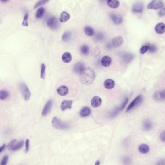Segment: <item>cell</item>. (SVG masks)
Segmentation results:
<instances>
[{"label":"cell","instance_id":"6da1fadb","mask_svg":"<svg viewBox=\"0 0 165 165\" xmlns=\"http://www.w3.org/2000/svg\"><path fill=\"white\" fill-rule=\"evenodd\" d=\"M80 80L83 84L89 85L92 83L95 78V73L94 70L91 68H85L80 74Z\"/></svg>","mask_w":165,"mask_h":165},{"label":"cell","instance_id":"7a4b0ae2","mask_svg":"<svg viewBox=\"0 0 165 165\" xmlns=\"http://www.w3.org/2000/svg\"><path fill=\"white\" fill-rule=\"evenodd\" d=\"M52 125L54 128L58 130H66L70 127L68 123L62 121L57 117H54L52 119Z\"/></svg>","mask_w":165,"mask_h":165},{"label":"cell","instance_id":"3957f363","mask_svg":"<svg viewBox=\"0 0 165 165\" xmlns=\"http://www.w3.org/2000/svg\"><path fill=\"white\" fill-rule=\"evenodd\" d=\"M20 88L25 100H29L31 96V92L29 90V88H28L26 84L23 83L20 84Z\"/></svg>","mask_w":165,"mask_h":165},{"label":"cell","instance_id":"277c9868","mask_svg":"<svg viewBox=\"0 0 165 165\" xmlns=\"http://www.w3.org/2000/svg\"><path fill=\"white\" fill-rule=\"evenodd\" d=\"M143 100V98L142 96L139 95L136 97L134 100L130 103L129 105L128 106V107L126 109V112L131 111L132 109L137 107V106L141 104V103H142Z\"/></svg>","mask_w":165,"mask_h":165},{"label":"cell","instance_id":"5b68a950","mask_svg":"<svg viewBox=\"0 0 165 165\" xmlns=\"http://www.w3.org/2000/svg\"><path fill=\"white\" fill-rule=\"evenodd\" d=\"M164 6L163 2L162 0H153L148 6L147 8L149 9L158 10L162 8Z\"/></svg>","mask_w":165,"mask_h":165},{"label":"cell","instance_id":"8992f818","mask_svg":"<svg viewBox=\"0 0 165 165\" xmlns=\"http://www.w3.org/2000/svg\"><path fill=\"white\" fill-rule=\"evenodd\" d=\"M47 26L52 30H56L59 28L57 18L55 17H52L49 18L47 21Z\"/></svg>","mask_w":165,"mask_h":165},{"label":"cell","instance_id":"52a82bcc","mask_svg":"<svg viewBox=\"0 0 165 165\" xmlns=\"http://www.w3.org/2000/svg\"><path fill=\"white\" fill-rule=\"evenodd\" d=\"M52 105H53V101L52 100H50L46 103L43 110L42 111V115L43 117H46L49 114L52 108Z\"/></svg>","mask_w":165,"mask_h":165},{"label":"cell","instance_id":"ba28073f","mask_svg":"<svg viewBox=\"0 0 165 165\" xmlns=\"http://www.w3.org/2000/svg\"><path fill=\"white\" fill-rule=\"evenodd\" d=\"M144 9L143 3L141 2H137L133 5L132 11L135 13H141L143 12Z\"/></svg>","mask_w":165,"mask_h":165},{"label":"cell","instance_id":"9c48e42d","mask_svg":"<svg viewBox=\"0 0 165 165\" xmlns=\"http://www.w3.org/2000/svg\"><path fill=\"white\" fill-rule=\"evenodd\" d=\"M124 42V39L121 36L116 37L112 40V44L113 47H119L122 45Z\"/></svg>","mask_w":165,"mask_h":165},{"label":"cell","instance_id":"30bf717a","mask_svg":"<svg viewBox=\"0 0 165 165\" xmlns=\"http://www.w3.org/2000/svg\"><path fill=\"white\" fill-rule=\"evenodd\" d=\"M68 92H69L68 88L64 85L61 86L59 87H58L57 89V92L58 95L61 96L66 95L68 93Z\"/></svg>","mask_w":165,"mask_h":165},{"label":"cell","instance_id":"8fae6325","mask_svg":"<svg viewBox=\"0 0 165 165\" xmlns=\"http://www.w3.org/2000/svg\"><path fill=\"white\" fill-rule=\"evenodd\" d=\"M110 18L115 24H120L122 23V21H123L122 17H121V15H118L117 14H110Z\"/></svg>","mask_w":165,"mask_h":165},{"label":"cell","instance_id":"7c38bea8","mask_svg":"<svg viewBox=\"0 0 165 165\" xmlns=\"http://www.w3.org/2000/svg\"><path fill=\"white\" fill-rule=\"evenodd\" d=\"M85 66L84 64L81 62H78L76 64H75L74 66L73 70L74 71L75 73H78V74H80L85 69Z\"/></svg>","mask_w":165,"mask_h":165},{"label":"cell","instance_id":"4fadbf2b","mask_svg":"<svg viewBox=\"0 0 165 165\" xmlns=\"http://www.w3.org/2000/svg\"><path fill=\"white\" fill-rule=\"evenodd\" d=\"M91 104V105L93 107H98L102 104V100L98 96H95L92 98Z\"/></svg>","mask_w":165,"mask_h":165},{"label":"cell","instance_id":"5bb4252c","mask_svg":"<svg viewBox=\"0 0 165 165\" xmlns=\"http://www.w3.org/2000/svg\"><path fill=\"white\" fill-rule=\"evenodd\" d=\"M155 32L158 34H162L165 32V25L164 23L160 22L156 25L154 28Z\"/></svg>","mask_w":165,"mask_h":165},{"label":"cell","instance_id":"9a60e30c","mask_svg":"<svg viewBox=\"0 0 165 165\" xmlns=\"http://www.w3.org/2000/svg\"><path fill=\"white\" fill-rule=\"evenodd\" d=\"M73 102L72 100H64L62 102L61 109L62 111H64L66 109H71Z\"/></svg>","mask_w":165,"mask_h":165},{"label":"cell","instance_id":"2e32d148","mask_svg":"<svg viewBox=\"0 0 165 165\" xmlns=\"http://www.w3.org/2000/svg\"><path fill=\"white\" fill-rule=\"evenodd\" d=\"M101 62L103 66L105 67H109L112 64V58L108 56H105L102 58Z\"/></svg>","mask_w":165,"mask_h":165},{"label":"cell","instance_id":"e0dca14e","mask_svg":"<svg viewBox=\"0 0 165 165\" xmlns=\"http://www.w3.org/2000/svg\"><path fill=\"white\" fill-rule=\"evenodd\" d=\"M106 2L108 5L112 9H116L120 5L119 0H106Z\"/></svg>","mask_w":165,"mask_h":165},{"label":"cell","instance_id":"ac0fdd59","mask_svg":"<svg viewBox=\"0 0 165 165\" xmlns=\"http://www.w3.org/2000/svg\"><path fill=\"white\" fill-rule=\"evenodd\" d=\"M115 84L113 80L108 79L105 80L104 82V86L107 90H112L115 86Z\"/></svg>","mask_w":165,"mask_h":165},{"label":"cell","instance_id":"d6986e66","mask_svg":"<svg viewBox=\"0 0 165 165\" xmlns=\"http://www.w3.org/2000/svg\"><path fill=\"white\" fill-rule=\"evenodd\" d=\"M154 98L157 101H162L165 100V91H158L154 95Z\"/></svg>","mask_w":165,"mask_h":165},{"label":"cell","instance_id":"ffe728a7","mask_svg":"<svg viewBox=\"0 0 165 165\" xmlns=\"http://www.w3.org/2000/svg\"><path fill=\"white\" fill-rule=\"evenodd\" d=\"M62 59L63 62L66 63H69L72 61V57L71 54L69 52H66L63 54L62 57Z\"/></svg>","mask_w":165,"mask_h":165},{"label":"cell","instance_id":"44dd1931","mask_svg":"<svg viewBox=\"0 0 165 165\" xmlns=\"http://www.w3.org/2000/svg\"><path fill=\"white\" fill-rule=\"evenodd\" d=\"M91 112L90 108L88 107H84L80 111V114L82 117H86L90 115Z\"/></svg>","mask_w":165,"mask_h":165},{"label":"cell","instance_id":"7402d4cb","mask_svg":"<svg viewBox=\"0 0 165 165\" xmlns=\"http://www.w3.org/2000/svg\"><path fill=\"white\" fill-rule=\"evenodd\" d=\"M138 150L141 154H146L150 151V148L147 144H142L139 146Z\"/></svg>","mask_w":165,"mask_h":165},{"label":"cell","instance_id":"603a6c76","mask_svg":"<svg viewBox=\"0 0 165 165\" xmlns=\"http://www.w3.org/2000/svg\"><path fill=\"white\" fill-rule=\"evenodd\" d=\"M153 125L149 120H146L143 123V128L145 131H150L153 129Z\"/></svg>","mask_w":165,"mask_h":165},{"label":"cell","instance_id":"cb8c5ba5","mask_svg":"<svg viewBox=\"0 0 165 165\" xmlns=\"http://www.w3.org/2000/svg\"><path fill=\"white\" fill-rule=\"evenodd\" d=\"M70 15L68 13L63 12L61 15L59 20L61 22H62V23L66 22L70 19Z\"/></svg>","mask_w":165,"mask_h":165},{"label":"cell","instance_id":"d4e9b609","mask_svg":"<svg viewBox=\"0 0 165 165\" xmlns=\"http://www.w3.org/2000/svg\"><path fill=\"white\" fill-rule=\"evenodd\" d=\"M84 32L86 35L88 36H92L95 34V31L93 28L90 26H86L84 29Z\"/></svg>","mask_w":165,"mask_h":165},{"label":"cell","instance_id":"484cf974","mask_svg":"<svg viewBox=\"0 0 165 165\" xmlns=\"http://www.w3.org/2000/svg\"><path fill=\"white\" fill-rule=\"evenodd\" d=\"M71 37H72L71 32L69 31H67L63 34V36L62 37V39L64 42H67L70 40Z\"/></svg>","mask_w":165,"mask_h":165},{"label":"cell","instance_id":"4316f807","mask_svg":"<svg viewBox=\"0 0 165 165\" xmlns=\"http://www.w3.org/2000/svg\"><path fill=\"white\" fill-rule=\"evenodd\" d=\"M122 59L126 63H128L133 59V55L130 53H125L122 55Z\"/></svg>","mask_w":165,"mask_h":165},{"label":"cell","instance_id":"83f0119b","mask_svg":"<svg viewBox=\"0 0 165 165\" xmlns=\"http://www.w3.org/2000/svg\"><path fill=\"white\" fill-rule=\"evenodd\" d=\"M9 97V93L7 90H0V100H5Z\"/></svg>","mask_w":165,"mask_h":165},{"label":"cell","instance_id":"f1b7e54d","mask_svg":"<svg viewBox=\"0 0 165 165\" xmlns=\"http://www.w3.org/2000/svg\"><path fill=\"white\" fill-rule=\"evenodd\" d=\"M122 162L124 165H130L132 164V160L128 156H124L122 158Z\"/></svg>","mask_w":165,"mask_h":165},{"label":"cell","instance_id":"f546056e","mask_svg":"<svg viewBox=\"0 0 165 165\" xmlns=\"http://www.w3.org/2000/svg\"><path fill=\"white\" fill-rule=\"evenodd\" d=\"M45 12V9L44 8L42 7L39 8L35 15V18L37 19H40L42 18L44 15Z\"/></svg>","mask_w":165,"mask_h":165},{"label":"cell","instance_id":"4dcf8cb0","mask_svg":"<svg viewBox=\"0 0 165 165\" xmlns=\"http://www.w3.org/2000/svg\"><path fill=\"white\" fill-rule=\"evenodd\" d=\"M23 143H24V141H21L19 142H16L15 144H14V145L11 148L10 150L15 151L20 150L23 146Z\"/></svg>","mask_w":165,"mask_h":165},{"label":"cell","instance_id":"1f68e13d","mask_svg":"<svg viewBox=\"0 0 165 165\" xmlns=\"http://www.w3.org/2000/svg\"><path fill=\"white\" fill-rule=\"evenodd\" d=\"M80 52L83 55H88L90 52V48L87 44H83L80 48Z\"/></svg>","mask_w":165,"mask_h":165},{"label":"cell","instance_id":"d6a6232c","mask_svg":"<svg viewBox=\"0 0 165 165\" xmlns=\"http://www.w3.org/2000/svg\"><path fill=\"white\" fill-rule=\"evenodd\" d=\"M46 66L45 64L44 63L41 65V71H40V77L42 79H45L46 75Z\"/></svg>","mask_w":165,"mask_h":165},{"label":"cell","instance_id":"836d02e7","mask_svg":"<svg viewBox=\"0 0 165 165\" xmlns=\"http://www.w3.org/2000/svg\"><path fill=\"white\" fill-rule=\"evenodd\" d=\"M49 0H39L34 6V8H37L38 7L42 6L43 5H45L46 3H47V2L49 1Z\"/></svg>","mask_w":165,"mask_h":165},{"label":"cell","instance_id":"e575fe53","mask_svg":"<svg viewBox=\"0 0 165 165\" xmlns=\"http://www.w3.org/2000/svg\"><path fill=\"white\" fill-rule=\"evenodd\" d=\"M129 99L128 98H125L124 100V102H122V104L120 105L119 107L118 108L120 112L123 110L124 108H125V106L127 105Z\"/></svg>","mask_w":165,"mask_h":165},{"label":"cell","instance_id":"d590c367","mask_svg":"<svg viewBox=\"0 0 165 165\" xmlns=\"http://www.w3.org/2000/svg\"><path fill=\"white\" fill-rule=\"evenodd\" d=\"M104 35L101 32H98L96 34V35L95 36V39L96 40V41H98V42H100V41H102L104 39Z\"/></svg>","mask_w":165,"mask_h":165},{"label":"cell","instance_id":"8d00e7d4","mask_svg":"<svg viewBox=\"0 0 165 165\" xmlns=\"http://www.w3.org/2000/svg\"><path fill=\"white\" fill-rule=\"evenodd\" d=\"M149 48V44L143 46L140 49L139 52H140V53L141 54H144L146 53L148 51Z\"/></svg>","mask_w":165,"mask_h":165},{"label":"cell","instance_id":"74e56055","mask_svg":"<svg viewBox=\"0 0 165 165\" xmlns=\"http://www.w3.org/2000/svg\"><path fill=\"white\" fill-rule=\"evenodd\" d=\"M28 14H26L23 18V21L22 22V26L24 27H28L29 25L28 23Z\"/></svg>","mask_w":165,"mask_h":165},{"label":"cell","instance_id":"f35d334b","mask_svg":"<svg viewBox=\"0 0 165 165\" xmlns=\"http://www.w3.org/2000/svg\"><path fill=\"white\" fill-rule=\"evenodd\" d=\"M8 161V156L7 155H5L3 156V159L1 161L0 165H6L7 164Z\"/></svg>","mask_w":165,"mask_h":165},{"label":"cell","instance_id":"ab89813d","mask_svg":"<svg viewBox=\"0 0 165 165\" xmlns=\"http://www.w3.org/2000/svg\"><path fill=\"white\" fill-rule=\"evenodd\" d=\"M17 142V139H12L11 140L10 142H9V143L8 144L7 147L9 149V150L11 149V148L14 145V144H15Z\"/></svg>","mask_w":165,"mask_h":165},{"label":"cell","instance_id":"60d3db41","mask_svg":"<svg viewBox=\"0 0 165 165\" xmlns=\"http://www.w3.org/2000/svg\"><path fill=\"white\" fill-rule=\"evenodd\" d=\"M159 138L160 139L161 141L162 142L164 143L165 141V132L164 130H163L161 133L160 134V136H159Z\"/></svg>","mask_w":165,"mask_h":165},{"label":"cell","instance_id":"b9f144b4","mask_svg":"<svg viewBox=\"0 0 165 165\" xmlns=\"http://www.w3.org/2000/svg\"><path fill=\"white\" fill-rule=\"evenodd\" d=\"M157 49L156 46L154 45H150L149 44V51L151 52V53H154L156 51Z\"/></svg>","mask_w":165,"mask_h":165},{"label":"cell","instance_id":"7bdbcfd3","mask_svg":"<svg viewBox=\"0 0 165 165\" xmlns=\"http://www.w3.org/2000/svg\"><path fill=\"white\" fill-rule=\"evenodd\" d=\"M30 149V140L27 139L25 141V152L27 153Z\"/></svg>","mask_w":165,"mask_h":165},{"label":"cell","instance_id":"ee69618b","mask_svg":"<svg viewBox=\"0 0 165 165\" xmlns=\"http://www.w3.org/2000/svg\"><path fill=\"white\" fill-rule=\"evenodd\" d=\"M156 165H165V159H162L159 160L156 163Z\"/></svg>","mask_w":165,"mask_h":165},{"label":"cell","instance_id":"f6af8a7d","mask_svg":"<svg viewBox=\"0 0 165 165\" xmlns=\"http://www.w3.org/2000/svg\"><path fill=\"white\" fill-rule=\"evenodd\" d=\"M165 9L163 8L160 11H159V12H158V15H159V17H163L165 15Z\"/></svg>","mask_w":165,"mask_h":165},{"label":"cell","instance_id":"bcb514c9","mask_svg":"<svg viewBox=\"0 0 165 165\" xmlns=\"http://www.w3.org/2000/svg\"><path fill=\"white\" fill-rule=\"evenodd\" d=\"M5 144H3V145L0 147V153H1L3 151V150H5Z\"/></svg>","mask_w":165,"mask_h":165},{"label":"cell","instance_id":"7dc6e473","mask_svg":"<svg viewBox=\"0 0 165 165\" xmlns=\"http://www.w3.org/2000/svg\"><path fill=\"white\" fill-rule=\"evenodd\" d=\"M100 165V161L99 160H97L95 163V165Z\"/></svg>","mask_w":165,"mask_h":165},{"label":"cell","instance_id":"c3c4849f","mask_svg":"<svg viewBox=\"0 0 165 165\" xmlns=\"http://www.w3.org/2000/svg\"><path fill=\"white\" fill-rule=\"evenodd\" d=\"M9 0H0V2H2L3 3H5L7 2H8Z\"/></svg>","mask_w":165,"mask_h":165},{"label":"cell","instance_id":"681fc988","mask_svg":"<svg viewBox=\"0 0 165 165\" xmlns=\"http://www.w3.org/2000/svg\"><path fill=\"white\" fill-rule=\"evenodd\" d=\"M105 0H100V1L101 2H104Z\"/></svg>","mask_w":165,"mask_h":165}]
</instances>
